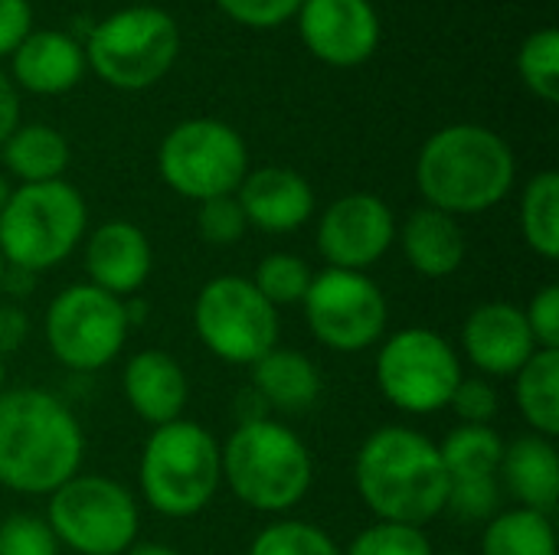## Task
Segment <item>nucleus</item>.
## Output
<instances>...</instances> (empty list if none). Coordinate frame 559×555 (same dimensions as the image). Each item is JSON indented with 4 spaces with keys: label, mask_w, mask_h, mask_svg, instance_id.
<instances>
[{
    "label": "nucleus",
    "mask_w": 559,
    "mask_h": 555,
    "mask_svg": "<svg viewBox=\"0 0 559 555\" xmlns=\"http://www.w3.org/2000/svg\"><path fill=\"white\" fill-rule=\"evenodd\" d=\"M462 350L485 379H514L518 370L537 353V343L527 327L524 307L508 301H488L465 317Z\"/></svg>",
    "instance_id": "obj_16"
},
{
    "label": "nucleus",
    "mask_w": 559,
    "mask_h": 555,
    "mask_svg": "<svg viewBox=\"0 0 559 555\" xmlns=\"http://www.w3.org/2000/svg\"><path fill=\"white\" fill-rule=\"evenodd\" d=\"M396 242V216L377 193H347L318 219V252L328 268L367 272Z\"/></svg>",
    "instance_id": "obj_14"
},
{
    "label": "nucleus",
    "mask_w": 559,
    "mask_h": 555,
    "mask_svg": "<svg viewBox=\"0 0 559 555\" xmlns=\"http://www.w3.org/2000/svg\"><path fill=\"white\" fill-rule=\"evenodd\" d=\"M344 555H432V543L423 527H406V523H383L377 520L364 533L354 536V543Z\"/></svg>",
    "instance_id": "obj_32"
},
{
    "label": "nucleus",
    "mask_w": 559,
    "mask_h": 555,
    "mask_svg": "<svg viewBox=\"0 0 559 555\" xmlns=\"http://www.w3.org/2000/svg\"><path fill=\"white\" fill-rule=\"evenodd\" d=\"M13 59V85L33 95H62L79 85L85 75V49L82 39L62 29H33Z\"/></svg>",
    "instance_id": "obj_20"
},
{
    "label": "nucleus",
    "mask_w": 559,
    "mask_h": 555,
    "mask_svg": "<svg viewBox=\"0 0 559 555\" xmlns=\"http://www.w3.org/2000/svg\"><path fill=\"white\" fill-rule=\"evenodd\" d=\"M193 330L223 363L252 366L278 347V307H272L249 278H210L193 301Z\"/></svg>",
    "instance_id": "obj_11"
},
{
    "label": "nucleus",
    "mask_w": 559,
    "mask_h": 555,
    "mask_svg": "<svg viewBox=\"0 0 559 555\" xmlns=\"http://www.w3.org/2000/svg\"><path fill=\"white\" fill-rule=\"evenodd\" d=\"M223 484L255 514H288L314 481V461L305 438L272 419H246L219 448Z\"/></svg>",
    "instance_id": "obj_4"
},
{
    "label": "nucleus",
    "mask_w": 559,
    "mask_h": 555,
    "mask_svg": "<svg viewBox=\"0 0 559 555\" xmlns=\"http://www.w3.org/2000/svg\"><path fill=\"white\" fill-rule=\"evenodd\" d=\"M537 350H559V288L544 285L524 307Z\"/></svg>",
    "instance_id": "obj_37"
},
{
    "label": "nucleus",
    "mask_w": 559,
    "mask_h": 555,
    "mask_svg": "<svg viewBox=\"0 0 559 555\" xmlns=\"http://www.w3.org/2000/svg\"><path fill=\"white\" fill-rule=\"evenodd\" d=\"M160 180L183 200L233 196L249 173L242 134L216 118H190L174 124L157 147Z\"/></svg>",
    "instance_id": "obj_9"
},
{
    "label": "nucleus",
    "mask_w": 559,
    "mask_h": 555,
    "mask_svg": "<svg viewBox=\"0 0 559 555\" xmlns=\"http://www.w3.org/2000/svg\"><path fill=\"white\" fill-rule=\"evenodd\" d=\"M3 275H7V262H3V255H0V291H3Z\"/></svg>",
    "instance_id": "obj_43"
},
{
    "label": "nucleus",
    "mask_w": 559,
    "mask_h": 555,
    "mask_svg": "<svg viewBox=\"0 0 559 555\" xmlns=\"http://www.w3.org/2000/svg\"><path fill=\"white\" fill-rule=\"evenodd\" d=\"M33 33L29 0H0V59L13 56L16 46Z\"/></svg>",
    "instance_id": "obj_38"
},
{
    "label": "nucleus",
    "mask_w": 559,
    "mask_h": 555,
    "mask_svg": "<svg viewBox=\"0 0 559 555\" xmlns=\"http://www.w3.org/2000/svg\"><path fill=\"white\" fill-rule=\"evenodd\" d=\"M85 229L88 206L72 183H23L13 186L0 213V255L10 268L39 275L62 265Z\"/></svg>",
    "instance_id": "obj_6"
},
{
    "label": "nucleus",
    "mask_w": 559,
    "mask_h": 555,
    "mask_svg": "<svg viewBox=\"0 0 559 555\" xmlns=\"http://www.w3.org/2000/svg\"><path fill=\"white\" fill-rule=\"evenodd\" d=\"M249 222H246V213L233 196H216V200H203L200 203V213H197V232L203 236L206 245H236L242 236H246Z\"/></svg>",
    "instance_id": "obj_33"
},
{
    "label": "nucleus",
    "mask_w": 559,
    "mask_h": 555,
    "mask_svg": "<svg viewBox=\"0 0 559 555\" xmlns=\"http://www.w3.org/2000/svg\"><path fill=\"white\" fill-rule=\"evenodd\" d=\"M82 268L88 285L115 298H134L154 268V249L141 226L128 219H108L88 232Z\"/></svg>",
    "instance_id": "obj_17"
},
{
    "label": "nucleus",
    "mask_w": 559,
    "mask_h": 555,
    "mask_svg": "<svg viewBox=\"0 0 559 555\" xmlns=\"http://www.w3.org/2000/svg\"><path fill=\"white\" fill-rule=\"evenodd\" d=\"M216 7L239 26L275 29V26L295 20L301 0H216Z\"/></svg>",
    "instance_id": "obj_36"
},
{
    "label": "nucleus",
    "mask_w": 559,
    "mask_h": 555,
    "mask_svg": "<svg viewBox=\"0 0 559 555\" xmlns=\"http://www.w3.org/2000/svg\"><path fill=\"white\" fill-rule=\"evenodd\" d=\"M521 236L527 249L547 262L559 255V173L540 170L521 193Z\"/></svg>",
    "instance_id": "obj_28"
},
{
    "label": "nucleus",
    "mask_w": 559,
    "mask_h": 555,
    "mask_svg": "<svg viewBox=\"0 0 559 555\" xmlns=\"http://www.w3.org/2000/svg\"><path fill=\"white\" fill-rule=\"evenodd\" d=\"M449 409L462 425H491L501 409L498 389L485 376H462V383L449 399Z\"/></svg>",
    "instance_id": "obj_35"
},
{
    "label": "nucleus",
    "mask_w": 559,
    "mask_h": 555,
    "mask_svg": "<svg viewBox=\"0 0 559 555\" xmlns=\"http://www.w3.org/2000/svg\"><path fill=\"white\" fill-rule=\"evenodd\" d=\"M121 393L141 422H147L151 429H160L167 422L183 419L190 383H187L183 366L170 353L141 350L128 360L121 373Z\"/></svg>",
    "instance_id": "obj_19"
},
{
    "label": "nucleus",
    "mask_w": 559,
    "mask_h": 555,
    "mask_svg": "<svg viewBox=\"0 0 559 555\" xmlns=\"http://www.w3.org/2000/svg\"><path fill=\"white\" fill-rule=\"evenodd\" d=\"M354 484L364 507L383 523L426 527L445 514L449 500L439 445L406 425H386L364 438L354 458Z\"/></svg>",
    "instance_id": "obj_2"
},
{
    "label": "nucleus",
    "mask_w": 559,
    "mask_h": 555,
    "mask_svg": "<svg viewBox=\"0 0 559 555\" xmlns=\"http://www.w3.org/2000/svg\"><path fill=\"white\" fill-rule=\"evenodd\" d=\"M20 128V95L13 79L0 69V147Z\"/></svg>",
    "instance_id": "obj_40"
},
{
    "label": "nucleus",
    "mask_w": 559,
    "mask_h": 555,
    "mask_svg": "<svg viewBox=\"0 0 559 555\" xmlns=\"http://www.w3.org/2000/svg\"><path fill=\"white\" fill-rule=\"evenodd\" d=\"M141 497L170 520L203 514L223 484L219 442L197 422L177 419L154 429L138 461Z\"/></svg>",
    "instance_id": "obj_5"
},
{
    "label": "nucleus",
    "mask_w": 559,
    "mask_h": 555,
    "mask_svg": "<svg viewBox=\"0 0 559 555\" xmlns=\"http://www.w3.org/2000/svg\"><path fill=\"white\" fill-rule=\"evenodd\" d=\"M0 555H59V540L36 514H10L0 523Z\"/></svg>",
    "instance_id": "obj_34"
},
{
    "label": "nucleus",
    "mask_w": 559,
    "mask_h": 555,
    "mask_svg": "<svg viewBox=\"0 0 559 555\" xmlns=\"http://www.w3.org/2000/svg\"><path fill=\"white\" fill-rule=\"evenodd\" d=\"M85 435L72 409L36 386L0 393V487L49 497L82 471Z\"/></svg>",
    "instance_id": "obj_1"
},
{
    "label": "nucleus",
    "mask_w": 559,
    "mask_h": 555,
    "mask_svg": "<svg viewBox=\"0 0 559 555\" xmlns=\"http://www.w3.org/2000/svg\"><path fill=\"white\" fill-rule=\"evenodd\" d=\"M462 376V357L429 327H403L380 343L377 386L383 399L406 415H432L449 409Z\"/></svg>",
    "instance_id": "obj_10"
},
{
    "label": "nucleus",
    "mask_w": 559,
    "mask_h": 555,
    "mask_svg": "<svg viewBox=\"0 0 559 555\" xmlns=\"http://www.w3.org/2000/svg\"><path fill=\"white\" fill-rule=\"evenodd\" d=\"M449 484L501 481L504 442L491 425H455L439 445Z\"/></svg>",
    "instance_id": "obj_26"
},
{
    "label": "nucleus",
    "mask_w": 559,
    "mask_h": 555,
    "mask_svg": "<svg viewBox=\"0 0 559 555\" xmlns=\"http://www.w3.org/2000/svg\"><path fill=\"white\" fill-rule=\"evenodd\" d=\"M249 370H252L255 396L275 412H285V415L308 412L321 396V373L298 350L275 347L262 360H255Z\"/></svg>",
    "instance_id": "obj_23"
},
{
    "label": "nucleus",
    "mask_w": 559,
    "mask_h": 555,
    "mask_svg": "<svg viewBox=\"0 0 559 555\" xmlns=\"http://www.w3.org/2000/svg\"><path fill=\"white\" fill-rule=\"evenodd\" d=\"M295 16L301 43L324 65H364L380 46V16L370 0H301Z\"/></svg>",
    "instance_id": "obj_15"
},
{
    "label": "nucleus",
    "mask_w": 559,
    "mask_h": 555,
    "mask_svg": "<svg viewBox=\"0 0 559 555\" xmlns=\"http://www.w3.org/2000/svg\"><path fill=\"white\" fill-rule=\"evenodd\" d=\"M59 546L75 555H124L138 543V500L105 474H75L49 494L43 517Z\"/></svg>",
    "instance_id": "obj_8"
},
{
    "label": "nucleus",
    "mask_w": 559,
    "mask_h": 555,
    "mask_svg": "<svg viewBox=\"0 0 559 555\" xmlns=\"http://www.w3.org/2000/svg\"><path fill=\"white\" fill-rule=\"evenodd\" d=\"M69 157L66 134L49 124H20L0 147V160L20 186L62 180Z\"/></svg>",
    "instance_id": "obj_24"
},
{
    "label": "nucleus",
    "mask_w": 559,
    "mask_h": 555,
    "mask_svg": "<svg viewBox=\"0 0 559 555\" xmlns=\"http://www.w3.org/2000/svg\"><path fill=\"white\" fill-rule=\"evenodd\" d=\"M481 555H559L554 517L524 507L498 510L485 523Z\"/></svg>",
    "instance_id": "obj_27"
},
{
    "label": "nucleus",
    "mask_w": 559,
    "mask_h": 555,
    "mask_svg": "<svg viewBox=\"0 0 559 555\" xmlns=\"http://www.w3.org/2000/svg\"><path fill=\"white\" fill-rule=\"evenodd\" d=\"M301 307L314 340L334 353H364L377 347L390 321L386 294L367 272H318Z\"/></svg>",
    "instance_id": "obj_13"
},
{
    "label": "nucleus",
    "mask_w": 559,
    "mask_h": 555,
    "mask_svg": "<svg viewBox=\"0 0 559 555\" xmlns=\"http://www.w3.org/2000/svg\"><path fill=\"white\" fill-rule=\"evenodd\" d=\"M29 337V317L20 304H0V357L16 353Z\"/></svg>",
    "instance_id": "obj_39"
},
{
    "label": "nucleus",
    "mask_w": 559,
    "mask_h": 555,
    "mask_svg": "<svg viewBox=\"0 0 559 555\" xmlns=\"http://www.w3.org/2000/svg\"><path fill=\"white\" fill-rule=\"evenodd\" d=\"M246 555H344L341 546L314 523L305 520H278L265 527Z\"/></svg>",
    "instance_id": "obj_31"
},
{
    "label": "nucleus",
    "mask_w": 559,
    "mask_h": 555,
    "mask_svg": "<svg viewBox=\"0 0 559 555\" xmlns=\"http://www.w3.org/2000/svg\"><path fill=\"white\" fill-rule=\"evenodd\" d=\"M498 478L518 507L554 517L559 500V451L554 438L531 432L504 445Z\"/></svg>",
    "instance_id": "obj_21"
},
{
    "label": "nucleus",
    "mask_w": 559,
    "mask_h": 555,
    "mask_svg": "<svg viewBox=\"0 0 559 555\" xmlns=\"http://www.w3.org/2000/svg\"><path fill=\"white\" fill-rule=\"evenodd\" d=\"M514 399L534 435H559V350H537L514 376Z\"/></svg>",
    "instance_id": "obj_25"
},
{
    "label": "nucleus",
    "mask_w": 559,
    "mask_h": 555,
    "mask_svg": "<svg viewBox=\"0 0 559 555\" xmlns=\"http://www.w3.org/2000/svg\"><path fill=\"white\" fill-rule=\"evenodd\" d=\"M311 265L301 255L292 252H272L255 265V275L249 278L255 285V291L272 304V307H288V304H301L308 288H311Z\"/></svg>",
    "instance_id": "obj_29"
},
{
    "label": "nucleus",
    "mask_w": 559,
    "mask_h": 555,
    "mask_svg": "<svg viewBox=\"0 0 559 555\" xmlns=\"http://www.w3.org/2000/svg\"><path fill=\"white\" fill-rule=\"evenodd\" d=\"M85 65L121 92L157 85L177 62V20L151 3H134L98 20L85 36Z\"/></svg>",
    "instance_id": "obj_7"
},
{
    "label": "nucleus",
    "mask_w": 559,
    "mask_h": 555,
    "mask_svg": "<svg viewBox=\"0 0 559 555\" xmlns=\"http://www.w3.org/2000/svg\"><path fill=\"white\" fill-rule=\"evenodd\" d=\"M124 555H183L180 550L167 546V543H134Z\"/></svg>",
    "instance_id": "obj_41"
},
{
    "label": "nucleus",
    "mask_w": 559,
    "mask_h": 555,
    "mask_svg": "<svg viewBox=\"0 0 559 555\" xmlns=\"http://www.w3.org/2000/svg\"><path fill=\"white\" fill-rule=\"evenodd\" d=\"M128 304L95 285H69L59 291L43 317V334L49 353L79 373H95L115 363L128 343Z\"/></svg>",
    "instance_id": "obj_12"
},
{
    "label": "nucleus",
    "mask_w": 559,
    "mask_h": 555,
    "mask_svg": "<svg viewBox=\"0 0 559 555\" xmlns=\"http://www.w3.org/2000/svg\"><path fill=\"white\" fill-rule=\"evenodd\" d=\"M518 75L524 88L540 98V101H557L559 98V29L544 26L534 29L518 52Z\"/></svg>",
    "instance_id": "obj_30"
},
{
    "label": "nucleus",
    "mask_w": 559,
    "mask_h": 555,
    "mask_svg": "<svg viewBox=\"0 0 559 555\" xmlns=\"http://www.w3.org/2000/svg\"><path fill=\"white\" fill-rule=\"evenodd\" d=\"M518 180L511 144L481 124H449L436 131L416 157V186L426 206L449 216H478L508 200Z\"/></svg>",
    "instance_id": "obj_3"
},
{
    "label": "nucleus",
    "mask_w": 559,
    "mask_h": 555,
    "mask_svg": "<svg viewBox=\"0 0 559 555\" xmlns=\"http://www.w3.org/2000/svg\"><path fill=\"white\" fill-rule=\"evenodd\" d=\"M432 555H472V553H462V550H445V553H432Z\"/></svg>",
    "instance_id": "obj_45"
},
{
    "label": "nucleus",
    "mask_w": 559,
    "mask_h": 555,
    "mask_svg": "<svg viewBox=\"0 0 559 555\" xmlns=\"http://www.w3.org/2000/svg\"><path fill=\"white\" fill-rule=\"evenodd\" d=\"M396 239L403 245V255L409 268L423 278H449L465 262V232L455 216L419 206L406 216L403 226H396Z\"/></svg>",
    "instance_id": "obj_22"
},
{
    "label": "nucleus",
    "mask_w": 559,
    "mask_h": 555,
    "mask_svg": "<svg viewBox=\"0 0 559 555\" xmlns=\"http://www.w3.org/2000/svg\"><path fill=\"white\" fill-rule=\"evenodd\" d=\"M3 379H7V370H3V357H0V393H3Z\"/></svg>",
    "instance_id": "obj_44"
},
{
    "label": "nucleus",
    "mask_w": 559,
    "mask_h": 555,
    "mask_svg": "<svg viewBox=\"0 0 559 555\" xmlns=\"http://www.w3.org/2000/svg\"><path fill=\"white\" fill-rule=\"evenodd\" d=\"M236 200L246 213V222L272 236L295 232L314 216V190L292 167L249 170L236 190Z\"/></svg>",
    "instance_id": "obj_18"
},
{
    "label": "nucleus",
    "mask_w": 559,
    "mask_h": 555,
    "mask_svg": "<svg viewBox=\"0 0 559 555\" xmlns=\"http://www.w3.org/2000/svg\"><path fill=\"white\" fill-rule=\"evenodd\" d=\"M10 193H13L10 177H7V173H0V213H3V206H7V200H10Z\"/></svg>",
    "instance_id": "obj_42"
}]
</instances>
